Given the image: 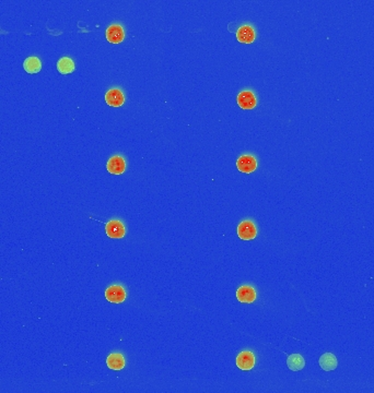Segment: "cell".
Instances as JSON below:
<instances>
[{"label":"cell","instance_id":"11","mask_svg":"<svg viewBox=\"0 0 374 393\" xmlns=\"http://www.w3.org/2000/svg\"><path fill=\"white\" fill-rule=\"evenodd\" d=\"M255 29L252 26L249 24H245L242 26L236 32V37H238V41L244 44H250L255 41Z\"/></svg>","mask_w":374,"mask_h":393},{"label":"cell","instance_id":"3","mask_svg":"<svg viewBox=\"0 0 374 393\" xmlns=\"http://www.w3.org/2000/svg\"><path fill=\"white\" fill-rule=\"evenodd\" d=\"M257 160L255 159V156L250 154H245L240 156L238 161H236V167L242 173H253V171L257 168Z\"/></svg>","mask_w":374,"mask_h":393},{"label":"cell","instance_id":"6","mask_svg":"<svg viewBox=\"0 0 374 393\" xmlns=\"http://www.w3.org/2000/svg\"><path fill=\"white\" fill-rule=\"evenodd\" d=\"M236 366L242 370H250L255 366V355L250 351L241 352L236 357Z\"/></svg>","mask_w":374,"mask_h":393},{"label":"cell","instance_id":"5","mask_svg":"<svg viewBox=\"0 0 374 393\" xmlns=\"http://www.w3.org/2000/svg\"><path fill=\"white\" fill-rule=\"evenodd\" d=\"M126 161L121 155H113L108 159L106 168L108 173L113 175H121L126 170Z\"/></svg>","mask_w":374,"mask_h":393},{"label":"cell","instance_id":"16","mask_svg":"<svg viewBox=\"0 0 374 393\" xmlns=\"http://www.w3.org/2000/svg\"><path fill=\"white\" fill-rule=\"evenodd\" d=\"M57 69L62 75H69L75 70V62L69 57H62L57 62Z\"/></svg>","mask_w":374,"mask_h":393},{"label":"cell","instance_id":"12","mask_svg":"<svg viewBox=\"0 0 374 393\" xmlns=\"http://www.w3.org/2000/svg\"><path fill=\"white\" fill-rule=\"evenodd\" d=\"M106 364L110 369L112 370H122L126 365V360L121 353H112L108 355Z\"/></svg>","mask_w":374,"mask_h":393},{"label":"cell","instance_id":"4","mask_svg":"<svg viewBox=\"0 0 374 393\" xmlns=\"http://www.w3.org/2000/svg\"><path fill=\"white\" fill-rule=\"evenodd\" d=\"M105 230L108 237L115 239H121L124 237L126 234L125 226L120 220H111L110 222L106 224Z\"/></svg>","mask_w":374,"mask_h":393},{"label":"cell","instance_id":"9","mask_svg":"<svg viewBox=\"0 0 374 393\" xmlns=\"http://www.w3.org/2000/svg\"><path fill=\"white\" fill-rule=\"evenodd\" d=\"M238 104L242 110H253L257 105V98L252 91H242L238 96Z\"/></svg>","mask_w":374,"mask_h":393},{"label":"cell","instance_id":"1","mask_svg":"<svg viewBox=\"0 0 374 393\" xmlns=\"http://www.w3.org/2000/svg\"><path fill=\"white\" fill-rule=\"evenodd\" d=\"M126 289L120 284H114L105 291V298L108 302L114 304H121L126 299Z\"/></svg>","mask_w":374,"mask_h":393},{"label":"cell","instance_id":"2","mask_svg":"<svg viewBox=\"0 0 374 393\" xmlns=\"http://www.w3.org/2000/svg\"><path fill=\"white\" fill-rule=\"evenodd\" d=\"M238 235L243 240H252L257 236V227L253 223V221L245 220L238 226Z\"/></svg>","mask_w":374,"mask_h":393},{"label":"cell","instance_id":"15","mask_svg":"<svg viewBox=\"0 0 374 393\" xmlns=\"http://www.w3.org/2000/svg\"><path fill=\"white\" fill-rule=\"evenodd\" d=\"M287 364L290 370L292 371H299L304 368L305 361L302 355L300 354H292L290 355L287 360Z\"/></svg>","mask_w":374,"mask_h":393},{"label":"cell","instance_id":"10","mask_svg":"<svg viewBox=\"0 0 374 393\" xmlns=\"http://www.w3.org/2000/svg\"><path fill=\"white\" fill-rule=\"evenodd\" d=\"M256 297H257V293H256L255 288L250 285H243L241 286L238 291H236V298L241 303H253L255 302Z\"/></svg>","mask_w":374,"mask_h":393},{"label":"cell","instance_id":"14","mask_svg":"<svg viewBox=\"0 0 374 393\" xmlns=\"http://www.w3.org/2000/svg\"><path fill=\"white\" fill-rule=\"evenodd\" d=\"M24 70H26L30 75H34V73H38L42 69V62L37 57H29L24 60L23 63Z\"/></svg>","mask_w":374,"mask_h":393},{"label":"cell","instance_id":"13","mask_svg":"<svg viewBox=\"0 0 374 393\" xmlns=\"http://www.w3.org/2000/svg\"><path fill=\"white\" fill-rule=\"evenodd\" d=\"M337 358L332 353H326L323 354L319 358V366L322 367V369L325 371H332L334 369H336L337 367Z\"/></svg>","mask_w":374,"mask_h":393},{"label":"cell","instance_id":"8","mask_svg":"<svg viewBox=\"0 0 374 393\" xmlns=\"http://www.w3.org/2000/svg\"><path fill=\"white\" fill-rule=\"evenodd\" d=\"M105 101L110 106L112 107H120L125 102L124 93L122 92L121 88L114 87L108 90L105 94Z\"/></svg>","mask_w":374,"mask_h":393},{"label":"cell","instance_id":"7","mask_svg":"<svg viewBox=\"0 0 374 393\" xmlns=\"http://www.w3.org/2000/svg\"><path fill=\"white\" fill-rule=\"evenodd\" d=\"M106 38L112 44L122 43L125 38V31L121 24H112L106 29Z\"/></svg>","mask_w":374,"mask_h":393}]
</instances>
